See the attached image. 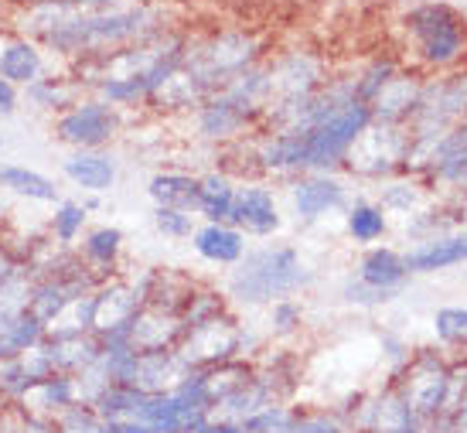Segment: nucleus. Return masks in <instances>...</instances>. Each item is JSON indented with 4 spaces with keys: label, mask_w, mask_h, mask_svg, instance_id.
I'll return each mask as SVG.
<instances>
[{
    "label": "nucleus",
    "mask_w": 467,
    "mask_h": 433,
    "mask_svg": "<svg viewBox=\"0 0 467 433\" xmlns=\"http://www.w3.org/2000/svg\"><path fill=\"white\" fill-rule=\"evenodd\" d=\"M314 284V270L290 242L249 246V253L225 273L222 294L235 307H270L276 301L297 297Z\"/></svg>",
    "instance_id": "f257e3e1"
},
{
    "label": "nucleus",
    "mask_w": 467,
    "mask_h": 433,
    "mask_svg": "<svg viewBox=\"0 0 467 433\" xmlns=\"http://www.w3.org/2000/svg\"><path fill=\"white\" fill-rule=\"evenodd\" d=\"M266 38L249 31V27H222L212 35H192L188 55H184V68L205 86L212 96L225 89L235 76L249 72L253 66L266 62Z\"/></svg>",
    "instance_id": "f03ea898"
},
{
    "label": "nucleus",
    "mask_w": 467,
    "mask_h": 433,
    "mask_svg": "<svg viewBox=\"0 0 467 433\" xmlns=\"http://www.w3.org/2000/svg\"><path fill=\"white\" fill-rule=\"evenodd\" d=\"M406 48L423 68H454L467 55V17L451 4H416L402 17Z\"/></svg>",
    "instance_id": "7ed1b4c3"
},
{
    "label": "nucleus",
    "mask_w": 467,
    "mask_h": 433,
    "mask_svg": "<svg viewBox=\"0 0 467 433\" xmlns=\"http://www.w3.org/2000/svg\"><path fill=\"white\" fill-rule=\"evenodd\" d=\"M263 352V335L253 325L239 321L235 311L212 317L205 325H195L182 335L178 355L192 368H208L233 358H256Z\"/></svg>",
    "instance_id": "20e7f679"
},
{
    "label": "nucleus",
    "mask_w": 467,
    "mask_h": 433,
    "mask_svg": "<svg viewBox=\"0 0 467 433\" xmlns=\"http://www.w3.org/2000/svg\"><path fill=\"white\" fill-rule=\"evenodd\" d=\"M368 127H372V109L365 103H351L331 119L317 123L314 130H300L304 133V174L345 171L351 147L358 144V137Z\"/></svg>",
    "instance_id": "39448f33"
},
{
    "label": "nucleus",
    "mask_w": 467,
    "mask_h": 433,
    "mask_svg": "<svg viewBox=\"0 0 467 433\" xmlns=\"http://www.w3.org/2000/svg\"><path fill=\"white\" fill-rule=\"evenodd\" d=\"M127 113L86 92L76 106L52 119V137L68 150H109L127 130Z\"/></svg>",
    "instance_id": "423d86ee"
},
{
    "label": "nucleus",
    "mask_w": 467,
    "mask_h": 433,
    "mask_svg": "<svg viewBox=\"0 0 467 433\" xmlns=\"http://www.w3.org/2000/svg\"><path fill=\"white\" fill-rule=\"evenodd\" d=\"M447 379H451V358L437 348H413L406 366L396 368L389 386L402 396V403L410 407L416 420L437 417L443 407V393H447Z\"/></svg>",
    "instance_id": "0eeeda50"
},
{
    "label": "nucleus",
    "mask_w": 467,
    "mask_h": 433,
    "mask_svg": "<svg viewBox=\"0 0 467 433\" xmlns=\"http://www.w3.org/2000/svg\"><path fill=\"white\" fill-rule=\"evenodd\" d=\"M192 123H195V140L208 144L212 150H222L256 137L263 130V109L246 103L233 89H219L192 113Z\"/></svg>",
    "instance_id": "6e6552de"
},
{
    "label": "nucleus",
    "mask_w": 467,
    "mask_h": 433,
    "mask_svg": "<svg viewBox=\"0 0 467 433\" xmlns=\"http://www.w3.org/2000/svg\"><path fill=\"white\" fill-rule=\"evenodd\" d=\"M467 117V68L443 79H427L420 106L410 119V137H443Z\"/></svg>",
    "instance_id": "1a4fd4ad"
},
{
    "label": "nucleus",
    "mask_w": 467,
    "mask_h": 433,
    "mask_svg": "<svg viewBox=\"0 0 467 433\" xmlns=\"http://www.w3.org/2000/svg\"><path fill=\"white\" fill-rule=\"evenodd\" d=\"M406 147H410V130L406 127H386V123H372L368 130L358 137V144L351 147L345 171L362 178V181H386L402 174V160H406Z\"/></svg>",
    "instance_id": "9d476101"
},
{
    "label": "nucleus",
    "mask_w": 467,
    "mask_h": 433,
    "mask_svg": "<svg viewBox=\"0 0 467 433\" xmlns=\"http://www.w3.org/2000/svg\"><path fill=\"white\" fill-rule=\"evenodd\" d=\"M266 66V79H270V106L286 103V99H300L311 96L331 79V68L317 52H304V48H290L263 62Z\"/></svg>",
    "instance_id": "9b49d317"
},
{
    "label": "nucleus",
    "mask_w": 467,
    "mask_h": 433,
    "mask_svg": "<svg viewBox=\"0 0 467 433\" xmlns=\"http://www.w3.org/2000/svg\"><path fill=\"white\" fill-rule=\"evenodd\" d=\"M351 205L348 184L341 174H297L290 178V211L300 225H317L327 215L345 211Z\"/></svg>",
    "instance_id": "f8f14e48"
},
{
    "label": "nucleus",
    "mask_w": 467,
    "mask_h": 433,
    "mask_svg": "<svg viewBox=\"0 0 467 433\" xmlns=\"http://www.w3.org/2000/svg\"><path fill=\"white\" fill-rule=\"evenodd\" d=\"M96 297V314H92V335L109 338V335H123L130 328L133 314L143 307V287L137 273H123L103 280L99 287L92 290Z\"/></svg>",
    "instance_id": "ddd939ff"
},
{
    "label": "nucleus",
    "mask_w": 467,
    "mask_h": 433,
    "mask_svg": "<svg viewBox=\"0 0 467 433\" xmlns=\"http://www.w3.org/2000/svg\"><path fill=\"white\" fill-rule=\"evenodd\" d=\"M229 222L243 232L246 239H270L284 229V211H280V201H276V191H273L266 181H239L235 188V205Z\"/></svg>",
    "instance_id": "4468645a"
},
{
    "label": "nucleus",
    "mask_w": 467,
    "mask_h": 433,
    "mask_svg": "<svg viewBox=\"0 0 467 433\" xmlns=\"http://www.w3.org/2000/svg\"><path fill=\"white\" fill-rule=\"evenodd\" d=\"M188 372H192V366L178 355V348H168V352H137L119 382L133 386V389H140L147 396H157L171 393L174 386H182L188 379Z\"/></svg>",
    "instance_id": "2eb2a0df"
},
{
    "label": "nucleus",
    "mask_w": 467,
    "mask_h": 433,
    "mask_svg": "<svg viewBox=\"0 0 467 433\" xmlns=\"http://www.w3.org/2000/svg\"><path fill=\"white\" fill-rule=\"evenodd\" d=\"M423 72L420 68H400L392 76L382 92L368 103L372 109V123H386V127H410L416 106H420V96H423Z\"/></svg>",
    "instance_id": "dca6fc26"
},
{
    "label": "nucleus",
    "mask_w": 467,
    "mask_h": 433,
    "mask_svg": "<svg viewBox=\"0 0 467 433\" xmlns=\"http://www.w3.org/2000/svg\"><path fill=\"white\" fill-rule=\"evenodd\" d=\"M62 178L82 195H109L119 178L113 150H68L62 158Z\"/></svg>",
    "instance_id": "f3484780"
},
{
    "label": "nucleus",
    "mask_w": 467,
    "mask_h": 433,
    "mask_svg": "<svg viewBox=\"0 0 467 433\" xmlns=\"http://www.w3.org/2000/svg\"><path fill=\"white\" fill-rule=\"evenodd\" d=\"M137 280L143 287V307H157V311H171V314H182L188 297L198 287L195 276L174 270V266H143Z\"/></svg>",
    "instance_id": "a211bd4d"
},
{
    "label": "nucleus",
    "mask_w": 467,
    "mask_h": 433,
    "mask_svg": "<svg viewBox=\"0 0 467 433\" xmlns=\"http://www.w3.org/2000/svg\"><path fill=\"white\" fill-rule=\"evenodd\" d=\"M52 372L55 368L41 345L21 355H4V358H0V409L17 407L21 396H25L38 379L52 376Z\"/></svg>",
    "instance_id": "6ab92c4d"
},
{
    "label": "nucleus",
    "mask_w": 467,
    "mask_h": 433,
    "mask_svg": "<svg viewBox=\"0 0 467 433\" xmlns=\"http://www.w3.org/2000/svg\"><path fill=\"white\" fill-rule=\"evenodd\" d=\"M48 58H52V55L45 52L35 38L11 35L7 41H0V79H7L11 86L25 89V86H31L35 79L52 72Z\"/></svg>",
    "instance_id": "aec40b11"
},
{
    "label": "nucleus",
    "mask_w": 467,
    "mask_h": 433,
    "mask_svg": "<svg viewBox=\"0 0 467 433\" xmlns=\"http://www.w3.org/2000/svg\"><path fill=\"white\" fill-rule=\"evenodd\" d=\"M192 250L198 253V260L222 266V270H233L235 263L249 253V239L233 222H202L192 232Z\"/></svg>",
    "instance_id": "412c9836"
},
{
    "label": "nucleus",
    "mask_w": 467,
    "mask_h": 433,
    "mask_svg": "<svg viewBox=\"0 0 467 433\" xmlns=\"http://www.w3.org/2000/svg\"><path fill=\"white\" fill-rule=\"evenodd\" d=\"M41 348H45L55 372L78 376L82 368H89L99 358L103 342L92 331H48V338L41 342Z\"/></svg>",
    "instance_id": "4be33fe9"
},
{
    "label": "nucleus",
    "mask_w": 467,
    "mask_h": 433,
    "mask_svg": "<svg viewBox=\"0 0 467 433\" xmlns=\"http://www.w3.org/2000/svg\"><path fill=\"white\" fill-rule=\"evenodd\" d=\"M300 355L294 348H270L253 358V376L270 393L273 403H290L300 386Z\"/></svg>",
    "instance_id": "5701e85b"
},
{
    "label": "nucleus",
    "mask_w": 467,
    "mask_h": 433,
    "mask_svg": "<svg viewBox=\"0 0 467 433\" xmlns=\"http://www.w3.org/2000/svg\"><path fill=\"white\" fill-rule=\"evenodd\" d=\"M182 335H184L182 314L157 311V307H140L133 314L130 328H127L133 352H168V348H178Z\"/></svg>",
    "instance_id": "b1692460"
},
{
    "label": "nucleus",
    "mask_w": 467,
    "mask_h": 433,
    "mask_svg": "<svg viewBox=\"0 0 467 433\" xmlns=\"http://www.w3.org/2000/svg\"><path fill=\"white\" fill-rule=\"evenodd\" d=\"M402 256H406V270H410V273H437V270L467 263V225L447 232V236H433V239H423V242H413Z\"/></svg>",
    "instance_id": "393cba45"
},
{
    "label": "nucleus",
    "mask_w": 467,
    "mask_h": 433,
    "mask_svg": "<svg viewBox=\"0 0 467 433\" xmlns=\"http://www.w3.org/2000/svg\"><path fill=\"white\" fill-rule=\"evenodd\" d=\"M123 246H127V236H123L119 225H92V229L82 232L76 253L92 273H99L103 280H109V276L119 273Z\"/></svg>",
    "instance_id": "a878e982"
},
{
    "label": "nucleus",
    "mask_w": 467,
    "mask_h": 433,
    "mask_svg": "<svg viewBox=\"0 0 467 433\" xmlns=\"http://www.w3.org/2000/svg\"><path fill=\"white\" fill-rule=\"evenodd\" d=\"M82 96H86V89L78 86L68 68H62V72H48V76L35 79L31 86H25L21 89V103H27L38 113H48L55 119L58 113H66L68 106H76Z\"/></svg>",
    "instance_id": "bb28decb"
},
{
    "label": "nucleus",
    "mask_w": 467,
    "mask_h": 433,
    "mask_svg": "<svg viewBox=\"0 0 467 433\" xmlns=\"http://www.w3.org/2000/svg\"><path fill=\"white\" fill-rule=\"evenodd\" d=\"M355 276L376 290H386V294H400L410 280V270H406V256L392 246H368V250L358 256V266H355Z\"/></svg>",
    "instance_id": "cd10ccee"
},
{
    "label": "nucleus",
    "mask_w": 467,
    "mask_h": 433,
    "mask_svg": "<svg viewBox=\"0 0 467 433\" xmlns=\"http://www.w3.org/2000/svg\"><path fill=\"white\" fill-rule=\"evenodd\" d=\"M147 195L154 209H182L198 215V174L182 168H161L147 178Z\"/></svg>",
    "instance_id": "c85d7f7f"
},
{
    "label": "nucleus",
    "mask_w": 467,
    "mask_h": 433,
    "mask_svg": "<svg viewBox=\"0 0 467 433\" xmlns=\"http://www.w3.org/2000/svg\"><path fill=\"white\" fill-rule=\"evenodd\" d=\"M72 403H78L76 376L52 372V376L38 379L25 396H21L17 409H21V413H31V417H48V420H55V417L66 407H72Z\"/></svg>",
    "instance_id": "c756f323"
},
{
    "label": "nucleus",
    "mask_w": 467,
    "mask_h": 433,
    "mask_svg": "<svg viewBox=\"0 0 467 433\" xmlns=\"http://www.w3.org/2000/svg\"><path fill=\"white\" fill-rule=\"evenodd\" d=\"M0 191L35 201V205H58L62 201V188L55 184V178L35 171V168H25V164H14V160L0 164Z\"/></svg>",
    "instance_id": "7c9ffc66"
},
{
    "label": "nucleus",
    "mask_w": 467,
    "mask_h": 433,
    "mask_svg": "<svg viewBox=\"0 0 467 433\" xmlns=\"http://www.w3.org/2000/svg\"><path fill=\"white\" fill-rule=\"evenodd\" d=\"M235 188H239V181L222 168H208L198 174V219L202 222H229L235 205Z\"/></svg>",
    "instance_id": "2f4dec72"
},
{
    "label": "nucleus",
    "mask_w": 467,
    "mask_h": 433,
    "mask_svg": "<svg viewBox=\"0 0 467 433\" xmlns=\"http://www.w3.org/2000/svg\"><path fill=\"white\" fill-rule=\"evenodd\" d=\"M379 205L386 215H416L430 205V184L416 174H396L379 181Z\"/></svg>",
    "instance_id": "473e14b6"
},
{
    "label": "nucleus",
    "mask_w": 467,
    "mask_h": 433,
    "mask_svg": "<svg viewBox=\"0 0 467 433\" xmlns=\"http://www.w3.org/2000/svg\"><path fill=\"white\" fill-rule=\"evenodd\" d=\"M345 232L362 250L379 246V239L389 232V215L372 198H355L348 209H345Z\"/></svg>",
    "instance_id": "72a5a7b5"
},
{
    "label": "nucleus",
    "mask_w": 467,
    "mask_h": 433,
    "mask_svg": "<svg viewBox=\"0 0 467 433\" xmlns=\"http://www.w3.org/2000/svg\"><path fill=\"white\" fill-rule=\"evenodd\" d=\"M86 229H89V211L82 209L78 198H62L58 205H52V215H48V239H52L55 246L76 250Z\"/></svg>",
    "instance_id": "f704fd0d"
},
{
    "label": "nucleus",
    "mask_w": 467,
    "mask_h": 433,
    "mask_svg": "<svg viewBox=\"0 0 467 433\" xmlns=\"http://www.w3.org/2000/svg\"><path fill=\"white\" fill-rule=\"evenodd\" d=\"M96 413L103 423H123V420H140L143 407H147V393L133 389V386H123V382H113L96 403Z\"/></svg>",
    "instance_id": "c9c22d12"
},
{
    "label": "nucleus",
    "mask_w": 467,
    "mask_h": 433,
    "mask_svg": "<svg viewBox=\"0 0 467 433\" xmlns=\"http://www.w3.org/2000/svg\"><path fill=\"white\" fill-rule=\"evenodd\" d=\"M400 58H392V55H376V58H368L362 68H355L351 72V79H355V96H358V103H372L382 86L400 72Z\"/></svg>",
    "instance_id": "e433bc0d"
},
{
    "label": "nucleus",
    "mask_w": 467,
    "mask_h": 433,
    "mask_svg": "<svg viewBox=\"0 0 467 433\" xmlns=\"http://www.w3.org/2000/svg\"><path fill=\"white\" fill-rule=\"evenodd\" d=\"M464 219L457 215V209H437V205H427V209H420L416 215L406 219V232L413 236V242H423V239H433V236H447V232H454L461 229Z\"/></svg>",
    "instance_id": "4c0bfd02"
},
{
    "label": "nucleus",
    "mask_w": 467,
    "mask_h": 433,
    "mask_svg": "<svg viewBox=\"0 0 467 433\" xmlns=\"http://www.w3.org/2000/svg\"><path fill=\"white\" fill-rule=\"evenodd\" d=\"M45 338H48V325L38 321L31 311H25V314L14 317L11 325L0 331V348H4V355H21L38 348Z\"/></svg>",
    "instance_id": "58836bf2"
},
{
    "label": "nucleus",
    "mask_w": 467,
    "mask_h": 433,
    "mask_svg": "<svg viewBox=\"0 0 467 433\" xmlns=\"http://www.w3.org/2000/svg\"><path fill=\"white\" fill-rule=\"evenodd\" d=\"M225 311H233L229 297H225L219 287H205V284H198L195 294H192V297H188V304H184L182 325H184V331H188V328H195V325H205V321H212V317L225 314Z\"/></svg>",
    "instance_id": "ea45409f"
},
{
    "label": "nucleus",
    "mask_w": 467,
    "mask_h": 433,
    "mask_svg": "<svg viewBox=\"0 0 467 433\" xmlns=\"http://www.w3.org/2000/svg\"><path fill=\"white\" fill-rule=\"evenodd\" d=\"M433 335L443 348L467 355V307H441L433 314Z\"/></svg>",
    "instance_id": "a19ab883"
},
{
    "label": "nucleus",
    "mask_w": 467,
    "mask_h": 433,
    "mask_svg": "<svg viewBox=\"0 0 467 433\" xmlns=\"http://www.w3.org/2000/svg\"><path fill=\"white\" fill-rule=\"evenodd\" d=\"M266 311H270L266 325H270V335L276 342H290V338H297L300 331H304V304H300L297 297L270 304Z\"/></svg>",
    "instance_id": "79ce46f5"
},
{
    "label": "nucleus",
    "mask_w": 467,
    "mask_h": 433,
    "mask_svg": "<svg viewBox=\"0 0 467 433\" xmlns=\"http://www.w3.org/2000/svg\"><path fill=\"white\" fill-rule=\"evenodd\" d=\"M297 409L300 407H294V403H270L260 413H253L243 427H246V433H294Z\"/></svg>",
    "instance_id": "37998d69"
},
{
    "label": "nucleus",
    "mask_w": 467,
    "mask_h": 433,
    "mask_svg": "<svg viewBox=\"0 0 467 433\" xmlns=\"http://www.w3.org/2000/svg\"><path fill=\"white\" fill-rule=\"evenodd\" d=\"M467 409V355L451 358V379H447V393H443V417H461Z\"/></svg>",
    "instance_id": "c03bdc74"
},
{
    "label": "nucleus",
    "mask_w": 467,
    "mask_h": 433,
    "mask_svg": "<svg viewBox=\"0 0 467 433\" xmlns=\"http://www.w3.org/2000/svg\"><path fill=\"white\" fill-rule=\"evenodd\" d=\"M103 420L92 403H72L55 417V433H99Z\"/></svg>",
    "instance_id": "a18cd8bd"
},
{
    "label": "nucleus",
    "mask_w": 467,
    "mask_h": 433,
    "mask_svg": "<svg viewBox=\"0 0 467 433\" xmlns=\"http://www.w3.org/2000/svg\"><path fill=\"white\" fill-rule=\"evenodd\" d=\"M294 433H351L348 423L337 417L335 409H311L300 407L297 409V427Z\"/></svg>",
    "instance_id": "49530a36"
},
{
    "label": "nucleus",
    "mask_w": 467,
    "mask_h": 433,
    "mask_svg": "<svg viewBox=\"0 0 467 433\" xmlns=\"http://www.w3.org/2000/svg\"><path fill=\"white\" fill-rule=\"evenodd\" d=\"M154 215V229L161 232L164 239H192V232H195V219L198 215H192V211H182V209H154L150 211Z\"/></svg>",
    "instance_id": "de8ad7c7"
},
{
    "label": "nucleus",
    "mask_w": 467,
    "mask_h": 433,
    "mask_svg": "<svg viewBox=\"0 0 467 433\" xmlns=\"http://www.w3.org/2000/svg\"><path fill=\"white\" fill-rule=\"evenodd\" d=\"M392 297H396V294H386V290L368 287V284H362L355 273L341 284V301L351 304V307H382V304H389Z\"/></svg>",
    "instance_id": "09e8293b"
},
{
    "label": "nucleus",
    "mask_w": 467,
    "mask_h": 433,
    "mask_svg": "<svg viewBox=\"0 0 467 433\" xmlns=\"http://www.w3.org/2000/svg\"><path fill=\"white\" fill-rule=\"evenodd\" d=\"M410 352H413V348L402 342L400 335H382V355H386V362H389V376L396 372V368L406 366Z\"/></svg>",
    "instance_id": "8fccbe9b"
},
{
    "label": "nucleus",
    "mask_w": 467,
    "mask_h": 433,
    "mask_svg": "<svg viewBox=\"0 0 467 433\" xmlns=\"http://www.w3.org/2000/svg\"><path fill=\"white\" fill-rule=\"evenodd\" d=\"M14 433H55V420L48 417H31L14 407Z\"/></svg>",
    "instance_id": "3c124183"
},
{
    "label": "nucleus",
    "mask_w": 467,
    "mask_h": 433,
    "mask_svg": "<svg viewBox=\"0 0 467 433\" xmlns=\"http://www.w3.org/2000/svg\"><path fill=\"white\" fill-rule=\"evenodd\" d=\"M17 109H21V89L7 79H0V119H11Z\"/></svg>",
    "instance_id": "603ef678"
},
{
    "label": "nucleus",
    "mask_w": 467,
    "mask_h": 433,
    "mask_svg": "<svg viewBox=\"0 0 467 433\" xmlns=\"http://www.w3.org/2000/svg\"><path fill=\"white\" fill-rule=\"evenodd\" d=\"M192 433H246V427L243 423H235V420H225V417H205V420L198 423Z\"/></svg>",
    "instance_id": "864d4df0"
},
{
    "label": "nucleus",
    "mask_w": 467,
    "mask_h": 433,
    "mask_svg": "<svg viewBox=\"0 0 467 433\" xmlns=\"http://www.w3.org/2000/svg\"><path fill=\"white\" fill-rule=\"evenodd\" d=\"M416 433H454V417H427V420H416Z\"/></svg>",
    "instance_id": "5fc2aeb1"
},
{
    "label": "nucleus",
    "mask_w": 467,
    "mask_h": 433,
    "mask_svg": "<svg viewBox=\"0 0 467 433\" xmlns=\"http://www.w3.org/2000/svg\"><path fill=\"white\" fill-rule=\"evenodd\" d=\"M109 427V433H154L147 423L140 420H123V423H106Z\"/></svg>",
    "instance_id": "6e6d98bb"
},
{
    "label": "nucleus",
    "mask_w": 467,
    "mask_h": 433,
    "mask_svg": "<svg viewBox=\"0 0 467 433\" xmlns=\"http://www.w3.org/2000/svg\"><path fill=\"white\" fill-rule=\"evenodd\" d=\"M78 201H82V209L89 211V215H96V211H103V209H106L103 195H82Z\"/></svg>",
    "instance_id": "4d7b16f0"
},
{
    "label": "nucleus",
    "mask_w": 467,
    "mask_h": 433,
    "mask_svg": "<svg viewBox=\"0 0 467 433\" xmlns=\"http://www.w3.org/2000/svg\"><path fill=\"white\" fill-rule=\"evenodd\" d=\"M454 209H457V215H461V219H464V225H467V188L454 195Z\"/></svg>",
    "instance_id": "13d9d810"
},
{
    "label": "nucleus",
    "mask_w": 467,
    "mask_h": 433,
    "mask_svg": "<svg viewBox=\"0 0 467 433\" xmlns=\"http://www.w3.org/2000/svg\"><path fill=\"white\" fill-rule=\"evenodd\" d=\"M4 7H11V11H21V7H35V4H45V0H0Z\"/></svg>",
    "instance_id": "bf43d9fd"
},
{
    "label": "nucleus",
    "mask_w": 467,
    "mask_h": 433,
    "mask_svg": "<svg viewBox=\"0 0 467 433\" xmlns=\"http://www.w3.org/2000/svg\"><path fill=\"white\" fill-rule=\"evenodd\" d=\"M402 433H416V423H413V427H410V430H402Z\"/></svg>",
    "instance_id": "052dcab7"
},
{
    "label": "nucleus",
    "mask_w": 467,
    "mask_h": 433,
    "mask_svg": "<svg viewBox=\"0 0 467 433\" xmlns=\"http://www.w3.org/2000/svg\"><path fill=\"white\" fill-rule=\"evenodd\" d=\"M99 433H109V427H106V423H103V430H99Z\"/></svg>",
    "instance_id": "680f3d73"
},
{
    "label": "nucleus",
    "mask_w": 467,
    "mask_h": 433,
    "mask_svg": "<svg viewBox=\"0 0 467 433\" xmlns=\"http://www.w3.org/2000/svg\"><path fill=\"white\" fill-rule=\"evenodd\" d=\"M0 147H4V133H0Z\"/></svg>",
    "instance_id": "e2e57ef3"
},
{
    "label": "nucleus",
    "mask_w": 467,
    "mask_h": 433,
    "mask_svg": "<svg viewBox=\"0 0 467 433\" xmlns=\"http://www.w3.org/2000/svg\"><path fill=\"white\" fill-rule=\"evenodd\" d=\"M0 358H4V348H0Z\"/></svg>",
    "instance_id": "0e129e2a"
}]
</instances>
